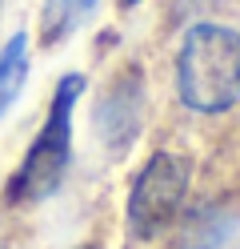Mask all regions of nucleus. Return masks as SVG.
Returning <instances> with one entry per match:
<instances>
[{"mask_svg":"<svg viewBox=\"0 0 240 249\" xmlns=\"http://www.w3.org/2000/svg\"><path fill=\"white\" fill-rule=\"evenodd\" d=\"M188 177L192 165L184 153H152L148 165L136 173L132 193H128V229L140 241L160 237L176 217H180V205L188 197Z\"/></svg>","mask_w":240,"mask_h":249,"instance_id":"3","label":"nucleus"},{"mask_svg":"<svg viewBox=\"0 0 240 249\" xmlns=\"http://www.w3.org/2000/svg\"><path fill=\"white\" fill-rule=\"evenodd\" d=\"M24 76H28V36L16 33L4 49H0V117H4L8 105L16 101Z\"/></svg>","mask_w":240,"mask_h":249,"instance_id":"6","label":"nucleus"},{"mask_svg":"<svg viewBox=\"0 0 240 249\" xmlns=\"http://www.w3.org/2000/svg\"><path fill=\"white\" fill-rule=\"evenodd\" d=\"M80 92H84V76L80 72L60 76L52 105H48V117H44V129L36 133L20 169L8 181L12 205H36V201L52 197L60 189L64 173H68V161H72V108L80 101Z\"/></svg>","mask_w":240,"mask_h":249,"instance_id":"2","label":"nucleus"},{"mask_svg":"<svg viewBox=\"0 0 240 249\" xmlns=\"http://www.w3.org/2000/svg\"><path fill=\"white\" fill-rule=\"evenodd\" d=\"M100 0H44L40 8V40L44 44H60L64 36H72L80 24L92 17V8Z\"/></svg>","mask_w":240,"mask_h":249,"instance_id":"5","label":"nucleus"},{"mask_svg":"<svg viewBox=\"0 0 240 249\" xmlns=\"http://www.w3.org/2000/svg\"><path fill=\"white\" fill-rule=\"evenodd\" d=\"M176 92L192 113H228L240 101V33L228 24H192L176 56Z\"/></svg>","mask_w":240,"mask_h":249,"instance_id":"1","label":"nucleus"},{"mask_svg":"<svg viewBox=\"0 0 240 249\" xmlns=\"http://www.w3.org/2000/svg\"><path fill=\"white\" fill-rule=\"evenodd\" d=\"M140 121H144V76L140 69H124L108 85V92L96 101V137L104 141L108 153L120 157L136 141Z\"/></svg>","mask_w":240,"mask_h":249,"instance_id":"4","label":"nucleus"},{"mask_svg":"<svg viewBox=\"0 0 240 249\" xmlns=\"http://www.w3.org/2000/svg\"><path fill=\"white\" fill-rule=\"evenodd\" d=\"M140 4V0H120V8H136Z\"/></svg>","mask_w":240,"mask_h":249,"instance_id":"7","label":"nucleus"}]
</instances>
